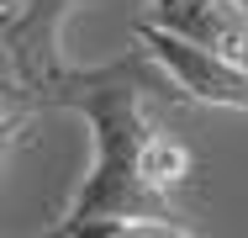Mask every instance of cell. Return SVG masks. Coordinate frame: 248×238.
Returning a JSON list of instances; mask_svg holds the SVG:
<instances>
[{
    "mask_svg": "<svg viewBox=\"0 0 248 238\" xmlns=\"http://www.w3.org/2000/svg\"><path fill=\"white\" fill-rule=\"evenodd\" d=\"M174 90V80L164 74V64L143 43H132L122 58L95 64V69H63L48 85H37L32 106H58V111H79L95 159L85 186L74 190L69 212L58 217V233H100V238H190V222H180L174 201L148 186V143L164 133L158 127V101ZM180 95V90H174Z\"/></svg>",
    "mask_w": 248,
    "mask_h": 238,
    "instance_id": "cell-1",
    "label": "cell"
},
{
    "mask_svg": "<svg viewBox=\"0 0 248 238\" xmlns=\"http://www.w3.org/2000/svg\"><path fill=\"white\" fill-rule=\"evenodd\" d=\"M132 43H143L164 64V74L174 80L180 101H196V106H222V111H248V64L222 53V48H206L196 37H180L158 21H138L132 27Z\"/></svg>",
    "mask_w": 248,
    "mask_h": 238,
    "instance_id": "cell-2",
    "label": "cell"
},
{
    "mask_svg": "<svg viewBox=\"0 0 248 238\" xmlns=\"http://www.w3.org/2000/svg\"><path fill=\"white\" fill-rule=\"evenodd\" d=\"M85 0H16L0 21V48H5V80H16L21 90L48 85L53 74H63V32L69 16Z\"/></svg>",
    "mask_w": 248,
    "mask_h": 238,
    "instance_id": "cell-3",
    "label": "cell"
},
{
    "mask_svg": "<svg viewBox=\"0 0 248 238\" xmlns=\"http://www.w3.org/2000/svg\"><path fill=\"white\" fill-rule=\"evenodd\" d=\"M143 16L248 64V5L243 0H148Z\"/></svg>",
    "mask_w": 248,
    "mask_h": 238,
    "instance_id": "cell-4",
    "label": "cell"
}]
</instances>
